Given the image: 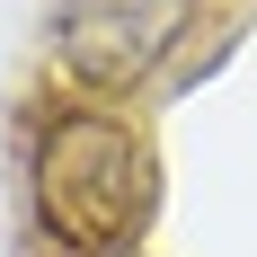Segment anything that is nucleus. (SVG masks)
Segmentation results:
<instances>
[{"instance_id": "f257e3e1", "label": "nucleus", "mask_w": 257, "mask_h": 257, "mask_svg": "<svg viewBox=\"0 0 257 257\" xmlns=\"http://www.w3.org/2000/svg\"><path fill=\"white\" fill-rule=\"evenodd\" d=\"M27 239L36 257H142L160 231V142L133 124L124 106L89 98H45L27 115Z\"/></svg>"}, {"instance_id": "f03ea898", "label": "nucleus", "mask_w": 257, "mask_h": 257, "mask_svg": "<svg viewBox=\"0 0 257 257\" xmlns=\"http://www.w3.org/2000/svg\"><path fill=\"white\" fill-rule=\"evenodd\" d=\"M204 0H53L45 9V80L53 98L124 106L178 71Z\"/></svg>"}]
</instances>
